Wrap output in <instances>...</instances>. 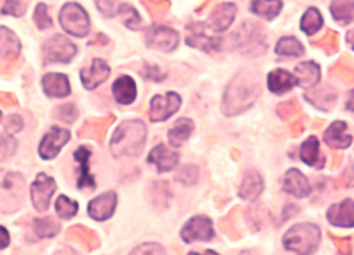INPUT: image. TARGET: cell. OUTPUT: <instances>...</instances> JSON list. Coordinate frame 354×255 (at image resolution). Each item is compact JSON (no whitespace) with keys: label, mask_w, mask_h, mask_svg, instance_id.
<instances>
[{"label":"cell","mask_w":354,"mask_h":255,"mask_svg":"<svg viewBox=\"0 0 354 255\" xmlns=\"http://www.w3.org/2000/svg\"><path fill=\"white\" fill-rule=\"evenodd\" d=\"M24 12H26V5L21 2V0H5L3 8L0 9V13L10 15L15 17L23 16Z\"/></svg>","instance_id":"b9f144b4"},{"label":"cell","mask_w":354,"mask_h":255,"mask_svg":"<svg viewBox=\"0 0 354 255\" xmlns=\"http://www.w3.org/2000/svg\"><path fill=\"white\" fill-rule=\"evenodd\" d=\"M293 75L297 77L299 87L312 88L320 79V67L313 62H305L297 67Z\"/></svg>","instance_id":"4316f807"},{"label":"cell","mask_w":354,"mask_h":255,"mask_svg":"<svg viewBox=\"0 0 354 255\" xmlns=\"http://www.w3.org/2000/svg\"><path fill=\"white\" fill-rule=\"evenodd\" d=\"M118 13L124 16V23H125L127 27H129V28H139L142 20H140L138 12L132 6L121 5L120 9H118Z\"/></svg>","instance_id":"f35d334b"},{"label":"cell","mask_w":354,"mask_h":255,"mask_svg":"<svg viewBox=\"0 0 354 255\" xmlns=\"http://www.w3.org/2000/svg\"><path fill=\"white\" fill-rule=\"evenodd\" d=\"M75 159L78 162L80 166V179H78V189H90L94 190L95 189V182L93 179V176L90 175V156H91V151L88 149L86 147H81L75 151Z\"/></svg>","instance_id":"cb8c5ba5"},{"label":"cell","mask_w":354,"mask_h":255,"mask_svg":"<svg viewBox=\"0 0 354 255\" xmlns=\"http://www.w3.org/2000/svg\"><path fill=\"white\" fill-rule=\"evenodd\" d=\"M198 178V169L193 164H186L185 167H182V170L177 175V180L182 182L186 186H192L197 182Z\"/></svg>","instance_id":"60d3db41"},{"label":"cell","mask_w":354,"mask_h":255,"mask_svg":"<svg viewBox=\"0 0 354 255\" xmlns=\"http://www.w3.org/2000/svg\"><path fill=\"white\" fill-rule=\"evenodd\" d=\"M10 244V237L5 227L0 225V249H5Z\"/></svg>","instance_id":"c3c4849f"},{"label":"cell","mask_w":354,"mask_h":255,"mask_svg":"<svg viewBox=\"0 0 354 255\" xmlns=\"http://www.w3.org/2000/svg\"><path fill=\"white\" fill-rule=\"evenodd\" d=\"M216 236L213 221L205 216H196L190 218L180 232V237L185 243L192 244L196 241H210Z\"/></svg>","instance_id":"52a82bcc"},{"label":"cell","mask_w":354,"mask_h":255,"mask_svg":"<svg viewBox=\"0 0 354 255\" xmlns=\"http://www.w3.org/2000/svg\"><path fill=\"white\" fill-rule=\"evenodd\" d=\"M57 113H58V118H60L64 122H67V124H71L77 120V109H75L74 104L62 105L60 108H58Z\"/></svg>","instance_id":"ee69618b"},{"label":"cell","mask_w":354,"mask_h":255,"mask_svg":"<svg viewBox=\"0 0 354 255\" xmlns=\"http://www.w3.org/2000/svg\"><path fill=\"white\" fill-rule=\"evenodd\" d=\"M187 44L204 51H218L221 48V40L205 33L204 24H190L187 27Z\"/></svg>","instance_id":"4fadbf2b"},{"label":"cell","mask_w":354,"mask_h":255,"mask_svg":"<svg viewBox=\"0 0 354 255\" xmlns=\"http://www.w3.org/2000/svg\"><path fill=\"white\" fill-rule=\"evenodd\" d=\"M182 98L176 93H166L165 95H156L151 101L149 118L152 122L166 121L173 113L179 111Z\"/></svg>","instance_id":"9c48e42d"},{"label":"cell","mask_w":354,"mask_h":255,"mask_svg":"<svg viewBox=\"0 0 354 255\" xmlns=\"http://www.w3.org/2000/svg\"><path fill=\"white\" fill-rule=\"evenodd\" d=\"M24 203V179L19 173L0 172V211L12 213Z\"/></svg>","instance_id":"277c9868"},{"label":"cell","mask_w":354,"mask_h":255,"mask_svg":"<svg viewBox=\"0 0 354 255\" xmlns=\"http://www.w3.org/2000/svg\"><path fill=\"white\" fill-rule=\"evenodd\" d=\"M263 190V180L261 178V175L255 170H251L248 172L240 186L239 194L243 198V200L247 202H255L257 198L261 196Z\"/></svg>","instance_id":"d4e9b609"},{"label":"cell","mask_w":354,"mask_h":255,"mask_svg":"<svg viewBox=\"0 0 354 255\" xmlns=\"http://www.w3.org/2000/svg\"><path fill=\"white\" fill-rule=\"evenodd\" d=\"M324 142L333 149H346L351 145L353 135L344 122L336 121L324 132Z\"/></svg>","instance_id":"ac0fdd59"},{"label":"cell","mask_w":354,"mask_h":255,"mask_svg":"<svg viewBox=\"0 0 354 255\" xmlns=\"http://www.w3.org/2000/svg\"><path fill=\"white\" fill-rule=\"evenodd\" d=\"M0 121H2V112H0Z\"/></svg>","instance_id":"f907efd6"},{"label":"cell","mask_w":354,"mask_h":255,"mask_svg":"<svg viewBox=\"0 0 354 255\" xmlns=\"http://www.w3.org/2000/svg\"><path fill=\"white\" fill-rule=\"evenodd\" d=\"M109 67L101 59H94L90 68H84L80 73L82 85L86 90H95L98 85H101L109 77Z\"/></svg>","instance_id":"9a60e30c"},{"label":"cell","mask_w":354,"mask_h":255,"mask_svg":"<svg viewBox=\"0 0 354 255\" xmlns=\"http://www.w3.org/2000/svg\"><path fill=\"white\" fill-rule=\"evenodd\" d=\"M237 13V6L234 3H221L212 15L209 24L214 32H224L232 24Z\"/></svg>","instance_id":"603a6c76"},{"label":"cell","mask_w":354,"mask_h":255,"mask_svg":"<svg viewBox=\"0 0 354 255\" xmlns=\"http://www.w3.org/2000/svg\"><path fill=\"white\" fill-rule=\"evenodd\" d=\"M328 220L332 225L353 229V198L333 205L328 210Z\"/></svg>","instance_id":"ffe728a7"},{"label":"cell","mask_w":354,"mask_h":255,"mask_svg":"<svg viewBox=\"0 0 354 255\" xmlns=\"http://www.w3.org/2000/svg\"><path fill=\"white\" fill-rule=\"evenodd\" d=\"M278 55L282 57H301L305 54L304 44L297 37H282L275 47Z\"/></svg>","instance_id":"4dcf8cb0"},{"label":"cell","mask_w":354,"mask_h":255,"mask_svg":"<svg viewBox=\"0 0 354 255\" xmlns=\"http://www.w3.org/2000/svg\"><path fill=\"white\" fill-rule=\"evenodd\" d=\"M35 233L39 238H48L54 237L60 232V224L53 217H44V218H36L35 220Z\"/></svg>","instance_id":"836d02e7"},{"label":"cell","mask_w":354,"mask_h":255,"mask_svg":"<svg viewBox=\"0 0 354 255\" xmlns=\"http://www.w3.org/2000/svg\"><path fill=\"white\" fill-rule=\"evenodd\" d=\"M112 93L118 104L129 105L136 100V84L133 78L124 75L118 78L112 85Z\"/></svg>","instance_id":"7402d4cb"},{"label":"cell","mask_w":354,"mask_h":255,"mask_svg":"<svg viewBox=\"0 0 354 255\" xmlns=\"http://www.w3.org/2000/svg\"><path fill=\"white\" fill-rule=\"evenodd\" d=\"M98 10L102 13L105 17H112L116 15V5L118 0H94Z\"/></svg>","instance_id":"f6af8a7d"},{"label":"cell","mask_w":354,"mask_h":255,"mask_svg":"<svg viewBox=\"0 0 354 255\" xmlns=\"http://www.w3.org/2000/svg\"><path fill=\"white\" fill-rule=\"evenodd\" d=\"M251 12L265 20L275 19L282 10L281 0H251Z\"/></svg>","instance_id":"f1b7e54d"},{"label":"cell","mask_w":354,"mask_h":255,"mask_svg":"<svg viewBox=\"0 0 354 255\" xmlns=\"http://www.w3.org/2000/svg\"><path fill=\"white\" fill-rule=\"evenodd\" d=\"M77 54V47L67 37L62 35H55L50 37L43 46L44 63H70Z\"/></svg>","instance_id":"8992f818"},{"label":"cell","mask_w":354,"mask_h":255,"mask_svg":"<svg viewBox=\"0 0 354 255\" xmlns=\"http://www.w3.org/2000/svg\"><path fill=\"white\" fill-rule=\"evenodd\" d=\"M55 211L60 218H71L78 213V203L67 196H58L55 202Z\"/></svg>","instance_id":"d590c367"},{"label":"cell","mask_w":354,"mask_h":255,"mask_svg":"<svg viewBox=\"0 0 354 255\" xmlns=\"http://www.w3.org/2000/svg\"><path fill=\"white\" fill-rule=\"evenodd\" d=\"M23 128V121L20 120V117L13 115L9 118L8 124H6V131L8 132H19Z\"/></svg>","instance_id":"7dc6e473"},{"label":"cell","mask_w":354,"mask_h":255,"mask_svg":"<svg viewBox=\"0 0 354 255\" xmlns=\"http://www.w3.org/2000/svg\"><path fill=\"white\" fill-rule=\"evenodd\" d=\"M20 53V41L8 27L0 26V54L16 59Z\"/></svg>","instance_id":"f546056e"},{"label":"cell","mask_w":354,"mask_h":255,"mask_svg":"<svg viewBox=\"0 0 354 255\" xmlns=\"http://www.w3.org/2000/svg\"><path fill=\"white\" fill-rule=\"evenodd\" d=\"M147 129L143 122L131 120L118 126L112 135L111 152L115 158L138 156L146 142Z\"/></svg>","instance_id":"7a4b0ae2"},{"label":"cell","mask_w":354,"mask_h":255,"mask_svg":"<svg viewBox=\"0 0 354 255\" xmlns=\"http://www.w3.org/2000/svg\"><path fill=\"white\" fill-rule=\"evenodd\" d=\"M16 148H17V142L12 135L0 133V162L12 158L16 152Z\"/></svg>","instance_id":"74e56055"},{"label":"cell","mask_w":354,"mask_h":255,"mask_svg":"<svg viewBox=\"0 0 354 255\" xmlns=\"http://www.w3.org/2000/svg\"><path fill=\"white\" fill-rule=\"evenodd\" d=\"M239 37H234L237 47L247 54H252L255 50L257 54H261L265 51V36L262 35V28L258 27V24L254 23H245L240 32H237Z\"/></svg>","instance_id":"ba28073f"},{"label":"cell","mask_w":354,"mask_h":255,"mask_svg":"<svg viewBox=\"0 0 354 255\" xmlns=\"http://www.w3.org/2000/svg\"><path fill=\"white\" fill-rule=\"evenodd\" d=\"M278 112H279V115L290 125L295 135H299L302 132L304 113L297 101L292 100L285 104H281V106L278 108Z\"/></svg>","instance_id":"484cf974"},{"label":"cell","mask_w":354,"mask_h":255,"mask_svg":"<svg viewBox=\"0 0 354 255\" xmlns=\"http://www.w3.org/2000/svg\"><path fill=\"white\" fill-rule=\"evenodd\" d=\"M295 85H298L297 77L286 70H274L268 75V88L272 94H286Z\"/></svg>","instance_id":"44dd1931"},{"label":"cell","mask_w":354,"mask_h":255,"mask_svg":"<svg viewBox=\"0 0 354 255\" xmlns=\"http://www.w3.org/2000/svg\"><path fill=\"white\" fill-rule=\"evenodd\" d=\"M337 248L343 255H351L353 252V243L351 238H342V240H336Z\"/></svg>","instance_id":"bcb514c9"},{"label":"cell","mask_w":354,"mask_h":255,"mask_svg":"<svg viewBox=\"0 0 354 255\" xmlns=\"http://www.w3.org/2000/svg\"><path fill=\"white\" fill-rule=\"evenodd\" d=\"M44 93L51 98H64L70 95V81L64 74H46L43 77Z\"/></svg>","instance_id":"d6986e66"},{"label":"cell","mask_w":354,"mask_h":255,"mask_svg":"<svg viewBox=\"0 0 354 255\" xmlns=\"http://www.w3.org/2000/svg\"><path fill=\"white\" fill-rule=\"evenodd\" d=\"M57 190V185L53 178L47 176L46 173H39L36 180L32 183L30 193H32V202L37 211H46L50 206L51 197Z\"/></svg>","instance_id":"30bf717a"},{"label":"cell","mask_w":354,"mask_h":255,"mask_svg":"<svg viewBox=\"0 0 354 255\" xmlns=\"http://www.w3.org/2000/svg\"><path fill=\"white\" fill-rule=\"evenodd\" d=\"M35 23L40 30H44V28H48L53 26V20L48 15V9L44 3H39L36 10H35Z\"/></svg>","instance_id":"ab89813d"},{"label":"cell","mask_w":354,"mask_h":255,"mask_svg":"<svg viewBox=\"0 0 354 255\" xmlns=\"http://www.w3.org/2000/svg\"><path fill=\"white\" fill-rule=\"evenodd\" d=\"M147 162L155 164L159 173H166L179 163V153L170 151L166 145H158L151 151L149 156H147Z\"/></svg>","instance_id":"e0dca14e"},{"label":"cell","mask_w":354,"mask_h":255,"mask_svg":"<svg viewBox=\"0 0 354 255\" xmlns=\"http://www.w3.org/2000/svg\"><path fill=\"white\" fill-rule=\"evenodd\" d=\"M68 140H70V131L58 128V126H51V129L44 135L41 140L39 153L46 160L54 159Z\"/></svg>","instance_id":"7c38bea8"},{"label":"cell","mask_w":354,"mask_h":255,"mask_svg":"<svg viewBox=\"0 0 354 255\" xmlns=\"http://www.w3.org/2000/svg\"><path fill=\"white\" fill-rule=\"evenodd\" d=\"M283 191L288 194H292L298 198L306 197L310 194L312 187L309 185L308 178L298 169H290L286 172L283 178Z\"/></svg>","instance_id":"2e32d148"},{"label":"cell","mask_w":354,"mask_h":255,"mask_svg":"<svg viewBox=\"0 0 354 255\" xmlns=\"http://www.w3.org/2000/svg\"><path fill=\"white\" fill-rule=\"evenodd\" d=\"M320 243L319 227L312 223L293 225L283 236V247L297 255H312Z\"/></svg>","instance_id":"3957f363"},{"label":"cell","mask_w":354,"mask_h":255,"mask_svg":"<svg viewBox=\"0 0 354 255\" xmlns=\"http://www.w3.org/2000/svg\"><path fill=\"white\" fill-rule=\"evenodd\" d=\"M189 255H218L216 251H212V249H209V251H204V252H196V251H193V252H190Z\"/></svg>","instance_id":"681fc988"},{"label":"cell","mask_w":354,"mask_h":255,"mask_svg":"<svg viewBox=\"0 0 354 255\" xmlns=\"http://www.w3.org/2000/svg\"><path fill=\"white\" fill-rule=\"evenodd\" d=\"M129 255H166L162 245L158 243H145L136 247Z\"/></svg>","instance_id":"7bdbcfd3"},{"label":"cell","mask_w":354,"mask_h":255,"mask_svg":"<svg viewBox=\"0 0 354 255\" xmlns=\"http://www.w3.org/2000/svg\"><path fill=\"white\" fill-rule=\"evenodd\" d=\"M319 140L315 136L308 138L301 147V159L309 166H317L319 162Z\"/></svg>","instance_id":"e575fe53"},{"label":"cell","mask_w":354,"mask_h":255,"mask_svg":"<svg viewBox=\"0 0 354 255\" xmlns=\"http://www.w3.org/2000/svg\"><path fill=\"white\" fill-rule=\"evenodd\" d=\"M332 16L336 21L348 24L353 21V0H332Z\"/></svg>","instance_id":"d6a6232c"},{"label":"cell","mask_w":354,"mask_h":255,"mask_svg":"<svg viewBox=\"0 0 354 255\" xmlns=\"http://www.w3.org/2000/svg\"><path fill=\"white\" fill-rule=\"evenodd\" d=\"M259 94V79L250 74H241L234 81H231L227 87L223 102V111L228 117L237 115V113H241L245 109H248L255 102Z\"/></svg>","instance_id":"6da1fadb"},{"label":"cell","mask_w":354,"mask_h":255,"mask_svg":"<svg viewBox=\"0 0 354 255\" xmlns=\"http://www.w3.org/2000/svg\"><path fill=\"white\" fill-rule=\"evenodd\" d=\"M193 129H194V124L192 120H189V118L177 120L176 124L173 125V128L167 133L170 145L174 148L182 147L183 142H186L190 138Z\"/></svg>","instance_id":"83f0119b"},{"label":"cell","mask_w":354,"mask_h":255,"mask_svg":"<svg viewBox=\"0 0 354 255\" xmlns=\"http://www.w3.org/2000/svg\"><path fill=\"white\" fill-rule=\"evenodd\" d=\"M323 26V17L315 8H309L301 20V28L306 36H313Z\"/></svg>","instance_id":"1f68e13d"},{"label":"cell","mask_w":354,"mask_h":255,"mask_svg":"<svg viewBox=\"0 0 354 255\" xmlns=\"http://www.w3.org/2000/svg\"><path fill=\"white\" fill-rule=\"evenodd\" d=\"M306 98L315 106L328 111L332 106V104L335 102L336 94L333 91H329V90H320V91H315V93L308 94Z\"/></svg>","instance_id":"8d00e7d4"},{"label":"cell","mask_w":354,"mask_h":255,"mask_svg":"<svg viewBox=\"0 0 354 255\" xmlns=\"http://www.w3.org/2000/svg\"><path fill=\"white\" fill-rule=\"evenodd\" d=\"M60 24L74 37H85L91 32V21L86 12L77 3H67L60 12Z\"/></svg>","instance_id":"5b68a950"},{"label":"cell","mask_w":354,"mask_h":255,"mask_svg":"<svg viewBox=\"0 0 354 255\" xmlns=\"http://www.w3.org/2000/svg\"><path fill=\"white\" fill-rule=\"evenodd\" d=\"M115 207L116 194L113 191H108L95 197L94 200L90 202V205H88V214L97 221H105L113 216Z\"/></svg>","instance_id":"5bb4252c"},{"label":"cell","mask_w":354,"mask_h":255,"mask_svg":"<svg viewBox=\"0 0 354 255\" xmlns=\"http://www.w3.org/2000/svg\"><path fill=\"white\" fill-rule=\"evenodd\" d=\"M146 44L151 48L162 51H173L179 46V35L166 26H152L146 32Z\"/></svg>","instance_id":"8fae6325"}]
</instances>
